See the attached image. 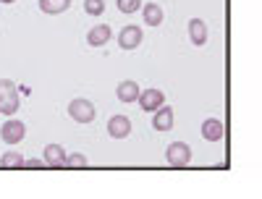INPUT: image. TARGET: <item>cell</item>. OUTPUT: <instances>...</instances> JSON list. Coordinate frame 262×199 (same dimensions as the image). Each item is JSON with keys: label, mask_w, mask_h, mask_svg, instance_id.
I'll use <instances>...</instances> for the list:
<instances>
[{"label": "cell", "mask_w": 262, "mask_h": 199, "mask_svg": "<svg viewBox=\"0 0 262 199\" xmlns=\"http://www.w3.org/2000/svg\"><path fill=\"white\" fill-rule=\"evenodd\" d=\"M21 105L18 86L11 79H0V116H13Z\"/></svg>", "instance_id": "obj_1"}, {"label": "cell", "mask_w": 262, "mask_h": 199, "mask_svg": "<svg viewBox=\"0 0 262 199\" xmlns=\"http://www.w3.org/2000/svg\"><path fill=\"white\" fill-rule=\"evenodd\" d=\"M69 116L76 121V123H92L97 110H95V102L86 100V97H76L69 102Z\"/></svg>", "instance_id": "obj_2"}, {"label": "cell", "mask_w": 262, "mask_h": 199, "mask_svg": "<svg viewBox=\"0 0 262 199\" xmlns=\"http://www.w3.org/2000/svg\"><path fill=\"white\" fill-rule=\"evenodd\" d=\"M165 160L170 168H186L191 163V147L186 142H173L165 149Z\"/></svg>", "instance_id": "obj_3"}, {"label": "cell", "mask_w": 262, "mask_h": 199, "mask_svg": "<svg viewBox=\"0 0 262 199\" xmlns=\"http://www.w3.org/2000/svg\"><path fill=\"white\" fill-rule=\"evenodd\" d=\"M24 137H27L24 121H16V118L8 116V121L0 126V139H3L6 144H18V142H24Z\"/></svg>", "instance_id": "obj_4"}, {"label": "cell", "mask_w": 262, "mask_h": 199, "mask_svg": "<svg viewBox=\"0 0 262 199\" xmlns=\"http://www.w3.org/2000/svg\"><path fill=\"white\" fill-rule=\"evenodd\" d=\"M142 39H144L142 29L134 27V24H128V27H123V29L118 32V48H121V50H137V48L142 45Z\"/></svg>", "instance_id": "obj_5"}, {"label": "cell", "mask_w": 262, "mask_h": 199, "mask_svg": "<svg viewBox=\"0 0 262 199\" xmlns=\"http://www.w3.org/2000/svg\"><path fill=\"white\" fill-rule=\"evenodd\" d=\"M137 100H139V107L144 113H155L160 105H165V95L160 90H155V86H152V90H142Z\"/></svg>", "instance_id": "obj_6"}, {"label": "cell", "mask_w": 262, "mask_h": 199, "mask_svg": "<svg viewBox=\"0 0 262 199\" xmlns=\"http://www.w3.org/2000/svg\"><path fill=\"white\" fill-rule=\"evenodd\" d=\"M155 118H152V128L155 131H170L173 128V123H176V113H173V107H168V105H160L155 113H152Z\"/></svg>", "instance_id": "obj_7"}, {"label": "cell", "mask_w": 262, "mask_h": 199, "mask_svg": "<svg viewBox=\"0 0 262 199\" xmlns=\"http://www.w3.org/2000/svg\"><path fill=\"white\" fill-rule=\"evenodd\" d=\"M107 134H111V139H126L131 134V118L128 116H113L107 121Z\"/></svg>", "instance_id": "obj_8"}, {"label": "cell", "mask_w": 262, "mask_h": 199, "mask_svg": "<svg viewBox=\"0 0 262 199\" xmlns=\"http://www.w3.org/2000/svg\"><path fill=\"white\" fill-rule=\"evenodd\" d=\"M202 137H205L207 142H221V139L226 137L223 121H221V118H207V121H202Z\"/></svg>", "instance_id": "obj_9"}, {"label": "cell", "mask_w": 262, "mask_h": 199, "mask_svg": "<svg viewBox=\"0 0 262 199\" xmlns=\"http://www.w3.org/2000/svg\"><path fill=\"white\" fill-rule=\"evenodd\" d=\"M111 37H113V29L107 27V24H97V27H92L90 32H86V42H90L92 48L107 45V42H111Z\"/></svg>", "instance_id": "obj_10"}, {"label": "cell", "mask_w": 262, "mask_h": 199, "mask_svg": "<svg viewBox=\"0 0 262 199\" xmlns=\"http://www.w3.org/2000/svg\"><path fill=\"white\" fill-rule=\"evenodd\" d=\"M42 160H45V168H63L66 149L60 144H48L45 147V154H42Z\"/></svg>", "instance_id": "obj_11"}, {"label": "cell", "mask_w": 262, "mask_h": 199, "mask_svg": "<svg viewBox=\"0 0 262 199\" xmlns=\"http://www.w3.org/2000/svg\"><path fill=\"white\" fill-rule=\"evenodd\" d=\"M189 39L194 42L196 48L207 45V24H205L202 18H191L189 21Z\"/></svg>", "instance_id": "obj_12"}, {"label": "cell", "mask_w": 262, "mask_h": 199, "mask_svg": "<svg viewBox=\"0 0 262 199\" xmlns=\"http://www.w3.org/2000/svg\"><path fill=\"white\" fill-rule=\"evenodd\" d=\"M142 16H144V24L147 27H160L163 24V18H165V13H163V8L158 6V3H142Z\"/></svg>", "instance_id": "obj_13"}, {"label": "cell", "mask_w": 262, "mask_h": 199, "mask_svg": "<svg viewBox=\"0 0 262 199\" xmlns=\"http://www.w3.org/2000/svg\"><path fill=\"white\" fill-rule=\"evenodd\" d=\"M139 84L137 81H131V79H123L121 84H118V90H116V97L121 100V102H137V97H139Z\"/></svg>", "instance_id": "obj_14"}, {"label": "cell", "mask_w": 262, "mask_h": 199, "mask_svg": "<svg viewBox=\"0 0 262 199\" xmlns=\"http://www.w3.org/2000/svg\"><path fill=\"white\" fill-rule=\"evenodd\" d=\"M71 6V0H39V11L42 13H50V16H58V13H66Z\"/></svg>", "instance_id": "obj_15"}, {"label": "cell", "mask_w": 262, "mask_h": 199, "mask_svg": "<svg viewBox=\"0 0 262 199\" xmlns=\"http://www.w3.org/2000/svg\"><path fill=\"white\" fill-rule=\"evenodd\" d=\"M0 168H24V154L16 152V149H8L3 158H0Z\"/></svg>", "instance_id": "obj_16"}, {"label": "cell", "mask_w": 262, "mask_h": 199, "mask_svg": "<svg viewBox=\"0 0 262 199\" xmlns=\"http://www.w3.org/2000/svg\"><path fill=\"white\" fill-rule=\"evenodd\" d=\"M63 168H90V160H86V154L74 152V154H66V163H63Z\"/></svg>", "instance_id": "obj_17"}, {"label": "cell", "mask_w": 262, "mask_h": 199, "mask_svg": "<svg viewBox=\"0 0 262 199\" xmlns=\"http://www.w3.org/2000/svg\"><path fill=\"white\" fill-rule=\"evenodd\" d=\"M84 13L102 16L105 13V0H84Z\"/></svg>", "instance_id": "obj_18"}, {"label": "cell", "mask_w": 262, "mask_h": 199, "mask_svg": "<svg viewBox=\"0 0 262 199\" xmlns=\"http://www.w3.org/2000/svg\"><path fill=\"white\" fill-rule=\"evenodd\" d=\"M116 6L121 13H137L142 8V0H116Z\"/></svg>", "instance_id": "obj_19"}, {"label": "cell", "mask_w": 262, "mask_h": 199, "mask_svg": "<svg viewBox=\"0 0 262 199\" xmlns=\"http://www.w3.org/2000/svg\"><path fill=\"white\" fill-rule=\"evenodd\" d=\"M24 168H29V170H39V168H45V160H24Z\"/></svg>", "instance_id": "obj_20"}, {"label": "cell", "mask_w": 262, "mask_h": 199, "mask_svg": "<svg viewBox=\"0 0 262 199\" xmlns=\"http://www.w3.org/2000/svg\"><path fill=\"white\" fill-rule=\"evenodd\" d=\"M0 3H6V6H11V3H16V0H0Z\"/></svg>", "instance_id": "obj_21"}]
</instances>
